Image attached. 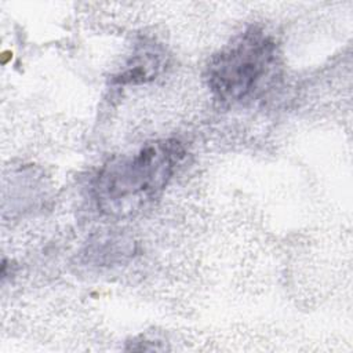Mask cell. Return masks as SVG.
<instances>
[{
	"label": "cell",
	"mask_w": 353,
	"mask_h": 353,
	"mask_svg": "<svg viewBox=\"0 0 353 353\" xmlns=\"http://www.w3.org/2000/svg\"><path fill=\"white\" fill-rule=\"evenodd\" d=\"M183 157L179 141L161 139L146 143L132 154L109 160L92 182L97 207L113 216L141 211L163 192Z\"/></svg>",
	"instance_id": "1"
},
{
	"label": "cell",
	"mask_w": 353,
	"mask_h": 353,
	"mask_svg": "<svg viewBox=\"0 0 353 353\" xmlns=\"http://www.w3.org/2000/svg\"><path fill=\"white\" fill-rule=\"evenodd\" d=\"M277 68L276 40L262 29L250 28L211 58L207 81L218 99L239 103L258 97Z\"/></svg>",
	"instance_id": "2"
},
{
	"label": "cell",
	"mask_w": 353,
	"mask_h": 353,
	"mask_svg": "<svg viewBox=\"0 0 353 353\" xmlns=\"http://www.w3.org/2000/svg\"><path fill=\"white\" fill-rule=\"evenodd\" d=\"M163 54L156 50L154 46H143L132 55L125 69L114 77V83L128 84V83H145L152 80L163 68Z\"/></svg>",
	"instance_id": "3"
}]
</instances>
